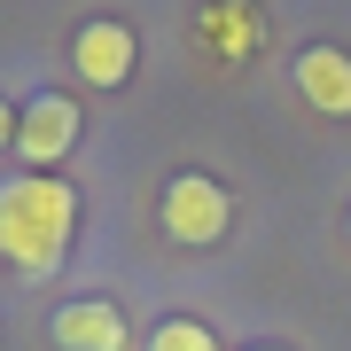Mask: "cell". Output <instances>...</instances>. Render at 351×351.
I'll use <instances>...</instances> for the list:
<instances>
[{
  "label": "cell",
  "mask_w": 351,
  "mask_h": 351,
  "mask_svg": "<svg viewBox=\"0 0 351 351\" xmlns=\"http://www.w3.org/2000/svg\"><path fill=\"white\" fill-rule=\"evenodd\" d=\"M297 86H304L313 110L351 117V55H343V47H304V55H297Z\"/></svg>",
  "instance_id": "8992f818"
},
{
  "label": "cell",
  "mask_w": 351,
  "mask_h": 351,
  "mask_svg": "<svg viewBox=\"0 0 351 351\" xmlns=\"http://www.w3.org/2000/svg\"><path fill=\"white\" fill-rule=\"evenodd\" d=\"M226 219H234V203H226V188H219V180L180 172L172 188H164V234H172V242H188V250L219 242V234H226Z\"/></svg>",
  "instance_id": "3957f363"
},
{
  "label": "cell",
  "mask_w": 351,
  "mask_h": 351,
  "mask_svg": "<svg viewBox=\"0 0 351 351\" xmlns=\"http://www.w3.org/2000/svg\"><path fill=\"white\" fill-rule=\"evenodd\" d=\"M16 156L32 164V172H47V164H63L78 149V101L71 94H32L24 110H16Z\"/></svg>",
  "instance_id": "7a4b0ae2"
},
{
  "label": "cell",
  "mask_w": 351,
  "mask_h": 351,
  "mask_svg": "<svg viewBox=\"0 0 351 351\" xmlns=\"http://www.w3.org/2000/svg\"><path fill=\"white\" fill-rule=\"evenodd\" d=\"M71 226H78V195L55 172H24L0 188V258L16 274H55L71 250Z\"/></svg>",
  "instance_id": "6da1fadb"
},
{
  "label": "cell",
  "mask_w": 351,
  "mask_h": 351,
  "mask_svg": "<svg viewBox=\"0 0 351 351\" xmlns=\"http://www.w3.org/2000/svg\"><path fill=\"white\" fill-rule=\"evenodd\" d=\"M149 351H219V336L203 320H164L156 336H149Z\"/></svg>",
  "instance_id": "52a82bcc"
},
{
  "label": "cell",
  "mask_w": 351,
  "mask_h": 351,
  "mask_svg": "<svg viewBox=\"0 0 351 351\" xmlns=\"http://www.w3.org/2000/svg\"><path fill=\"white\" fill-rule=\"evenodd\" d=\"M71 63H78L86 86H125L133 78V32L125 24H86L78 47H71Z\"/></svg>",
  "instance_id": "5b68a950"
},
{
  "label": "cell",
  "mask_w": 351,
  "mask_h": 351,
  "mask_svg": "<svg viewBox=\"0 0 351 351\" xmlns=\"http://www.w3.org/2000/svg\"><path fill=\"white\" fill-rule=\"evenodd\" d=\"M258 351H281V343H258Z\"/></svg>",
  "instance_id": "9c48e42d"
},
{
  "label": "cell",
  "mask_w": 351,
  "mask_h": 351,
  "mask_svg": "<svg viewBox=\"0 0 351 351\" xmlns=\"http://www.w3.org/2000/svg\"><path fill=\"white\" fill-rule=\"evenodd\" d=\"M55 343L63 351H125L133 328H125V313H117L110 297H78V304L55 313Z\"/></svg>",
  "instance_id": "277c9868"
},
{
  "label": "cell",
  "mask_w": 351,
  "mask_h": 351,
  "mask_svg": "<svg viewBox=\"0 0 351 351\" xmlns=\"http://www.w3.org/2000/svg\"><path fill=\"white\" fill-rule=\"evenodd\" d=\"M8 141H16V110L0 101V149H8Z\"/></svg>",
  "instance_id": "ba28073f"
}]
</instances>
